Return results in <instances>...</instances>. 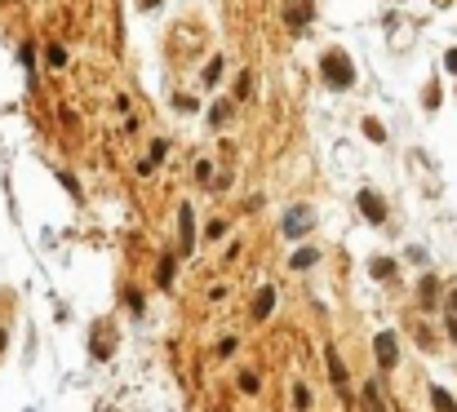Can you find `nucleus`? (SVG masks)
Listing matches in <instances>:
<instances>
[{
	"label": "nucleus",
	"mask_w": 457,
	"mask_h": 412,
	"mask_svg": "<svg viewBox=\"0 0 457 412\" xmlns=\"http://www.w3.org/2000/svg\"><path fill=\"white\" fill-rule=\"evenodd\" d=\"M320 76L329 89H346V84L355 80V67H351V58H346L342 49H329L324 54V63H320Z\"/></svg>",
	"instance_id": "obj_1"
},
{
	"label": "nucleus",
	"mask_w": 457,
	"mask_h": 412,
	"mask_svg": "<svg viewBox=\"0 0 457 412\" xmlns=\"http://www.w3.org/2000/svg\"><path fill=\"white\" fill-rule=\"evenodd\" d=\"M373 350H378V363H382V368H395V363H400V342H395V333H378Z\"/></svg>",
	"instance_id": "obj_2"
},
{
	"label": "nucleus",
	"mask_w": 457,
	"mask_h": 412,
	"mask_svg": "<svg viewBox=\"0 0 457 412\" xmlns=\"http://www.w3.org/2000/svg\"><path fill=\"white\" fill-rule=\"evenodd\" d=\"M359 209L369 213V222H387V204L373 196V191H359Z\"/></svg>",
	"instance_id": "obj_3"
},
{
	"label": "nucleus",
	"mask_w": 457,
	"mask_h": 412,
	"mask_svg": "<svg viewBox=\"0 0 457 412\" xmlns=\"http://www.w3.org/2000/svg\"><path fill=\"white\" fill-rule=\"evenodd\" d=\"M307 217H311L307 209H293V213H284V235H302L307 226H311Z\"/></svg>",
	"instance_id": "obj_4"
},
{
	"label": "nucleus",
	"mask_w": 457,
	"mask_h": 412,
	"mask_svg": "<svg viewBox=\"0 0 457 412\" xmlns=\"http://www.w3.org/2000/svg\"><path fill=\"white\" fill-rule=\"evenodd\" d=\"M271 306H275V288H262V293H258V306H254V319H267Z\"/></svg>",
	"instance_id": "obj_5"
},
{
	"label": "nucleus",
	"mask_w": 457,
	"mask_h": 412,
	"mask_svg": "<svg viewBox=\"0 0 457 412\" xmlns=\"http://www.w3.org/2000/svg\"><path fill=\"white\" fill-rule=\"evenodd\" d=\"M307 18H311V5H302V0H297V5H288V9H284V22H293V27H302Z\"/></svg>",
	"instance_id": "obj_6"
},
{
	"label": "nucleus",
	"mask_w": 457,
	"mask_h": 412,
	"mask_svg": "<svg viewBox=\"0 0 457 412\" xmlns=\"http://www.w3.org/2000/svg\"><path fill=\"white\" fill-rule=\"evenodd\" d=\"M173 262H178V258H164V262H160V271H155V284H160V288H169V284H173Z\"/></svg>",
	"instance_id": "obj_7"
},
{
	"label": "nucleus",
	"mask_w": 457,
	"mask_h": 412,
	"mask_svg": "<svg viewBox=\"0 0 457 412\" xmlns=\"http://www.w3.org/2000/svg\"><path fill=\"white\" fill-rule=\"evenodd\" d=\"M178 222H183V258L191 253V209L183 204V213H178Z\"/></svg>",
	"instance_id": "obj_8"
},
{
	"label": "nucleus",
	"mask_w": 457,
	"mask_h": 412,
	"mask_svg": "<svg viewBox=\"0 0 457 412\" xmlns=\"http://www.w3.org/2000/svg\"><path fill=\"white\" fill-rule=\"evenodd\" d=\"M364 412H382V395H378V386H364Z\"/></svg>",
	"instance_id": "obj_9"
},
{
	"label": "nucleus",
	"mask_w": 457,
	"mask_h": 412,
	"mask_svg": "<svg viewBox=\"0 0 457 412\" xmlns=\"http://www.w3.org/2000/svg\"><path fill=\"white\" fill-rule=\"evenodd\" d=\"M391 275H395V262H387V258L373 262V280H391Z\"/></svg>",
	"instance_id": "obj_10"
},
{
	"label": "nucleus",
	"mask_w": 457,
	"mask_h": 412,
	"mask_svg": "<svg viewBox=\"0 0 457 412\" xmlns=\"http://www.w3.org/2000/svg\"><path fill=\"white\" fill-rule=\"evenodd\" d=\"M431 399H435V408H440V412H457V408H453V399H449V390H440V386L431 390Z\"/></svg>",
	"instance_id": "obj_11"
},
{
	"label": "nucleus",
	"mask_w": 457,
	"mask_h": 412,
	"mask_svg": "<svg viewBox=\"0 0 457 412\" xmlns=\"http://www.w3.org/2000/svg\"><path fill=\"white\" fill-rule=\"evenodd\" d=\"M316 258H320L316 248H302V253H297V258H293V266H297V271H307V266H316Z\"/></svg>",
	"instance_id": "obj_12"
},
{
	"label": "nucleus",
	"mask_w": 457,
	"mask_h": 412,
	"mask_svg": "<svg viewBox=\"0 0 457 412\" xmlns=\"http://www.w3.org/2000/svg\"><path fill=\"white\" fill-rule=\"evenodd\" d=\"M249 89H254V71H245V76H240V84H235V98H249Z\"/></svg>",
	"instance_id": "obj_13"
},
{
	"label": "nucleus",
	"mask_w": 457,
	"mask_h": 412,
	"mask_svg": "<svg viewBox=\"0 0 457 412\" xmlns=\"http://www.w3.org/2000/svg\"><path fill=\"white\" fill-rule=\"evenodd\" d=\"M204 235H209V239H222V235H226V222H222V217H213V222H209V231H204Z\"/></svg>",
	"instance_id": "obj_14"
},
{
	"label": "nucleus",
	"mask_w": 457,
	"mask_h": 412,
	"mask_svg": "<svg viewBox=\"0 0 457 412\" xmlns=\"http://www.w3.org/2000/svg\"><path fill=\"white\" fill-rule=\"evenodd\" d=\"M218 76H222V58H218V63H209V71H204V84H218Z\"/></svg>",
	"instance_id": "obj_15"
},
{
	"label": "nucleus",
	"mask_w": 457,
	"mask_h": 412,
	"mask_svg": "<svg viewBox=\"0 0 457 412\" xmlns=\"http://www.w3.org/2000/svg\"><path fill=\"white\" fill-rule=\"evenodd\" d=\"M49 63H54V67L67 63V49H63V45H49Z\"/></svg>",
	"instance_id": "obj_16"
},
{
	"label": "nucleus",
	"mask_w": 457,
	"mask_h": 412,
	"mask_svg": "<svg viewBox=\"0 0 457 412\" xmlns=\"http://www.w3.org/2000/svg\"><path fill=\"white\" fill-rule=\"evenodd\" d=\"M364 133H369L373 142H382V138H387V133H382V125H378V120H369V125H364Z\"/></svg>",
	"instance_id": "obj_17"
},
{
	"label": "nucleus",
	"mask_w": 457,
	"mask_h": 412,
	"mask_svg": "<svg viewBox=\"0 0 457 412\" xmlns=\"http://www.w3.org/2000/svg\"><path fill=\"white\" fill-rule=\"evenodd\" d=\"M226 111H231V106H226V102H218V106L209 111V120H213V125H222V120H226Z\"/></svg>",
	"instance_id": "obj_18"
},
{
	"label": "nucleus",
	"mask_w": 457,
	"mask_h": 412,
	"mask_svg": "<svg viewBox=\"0 0 457 412\" xmlns=\"http://www.w3.org/2000/svg\"><path fill=\"white\" fill-rule=\"evenodd\" d=\"M196 177H200V182H209V177H213V164H209V160H200V164H196Z\"/></svg>",
	"instance_id": "obj_19"
},
{
	"label": "nucleus",
	"mask_w": 457,
	"mask_h": 412,
	"mask_svg": "<svg viewBox=\"0 0 457 412\" xmlns=\"http://www.w3.org/2000/svg\"><path fill=\"white\" fill-rule=\"evenodd\" d=\"M240 386H245L249 395H258V377H254V372H245V377H240Z\"/></svg>",
	"instance_id": "obj_20"
},
{
	"label": "nucleus",
	"mask_w": 457,
	"mask_h": 412,
	"mask_svg": "<svg viewBox=\"0 0 457 412\" xmlns=\"http://www.w3.org/2000/svg\"><path fill=\"white\" fill-rule=\"evenodd\" d=\"M422 301H435V280H422Z\"/></svg>",
	"instance_id": "obj_21"
},
{
	"label": "nucleus",
	"mask_w": 457,
	"mask_h": 412,
	"mask_svg": "<svg viewBox=\"0 0 457 412\" xmlns=\"http://www.w3.org/2000/svg\"><path fill=\"white\" fill-rule=\"evenodd\" d=\"M449 333H453V342H457V315H453V319H449Z\"/></svg>",
	"instance_id": "obj_22"
},
{
	"label": "nucleus",
	"mask_w": 457,
	"mask_h": 412,
	"mask_svg": "<svg viewBox=\"0 0 457 412\" xmlns=\"http://www.w3.org/2000/svg\"><path fill=\"white\" fill-rule=\"evenodd\" d=\"M449 71H457V49H453V54H449Z\"/></svg>",
	"instance_id": "obj_23"
},
{
	"label": "nucleus",
	"mask_w": 457,
	"mask_h": 412,
	"mask_svg": "<svg viewBox=\"0 0 457 412\" xmlns=\"http://www.w3.org/2000/svg\"><path fill=\"white\" fill-rule=\"evenodd\" d=\"M138 5H142V9H147V5H160V0H138Z\"/></svg>",
	"instance_id": "obj_24"
},
{
	"label": "nucleus",
	"mask_w": 457,
	"mask_h": 412,
	"mask_svg": "<svg viewBox=\"0 0 457 412\" xmlns=\"http://www.w3.org/2000/svg\"><path fill=\"white\" fill-rule=\"evenodd\" d=\"M453 310H457V293H453Z\"/></svg>",
	"instance_id": "obj_25"
}]
</instances>
